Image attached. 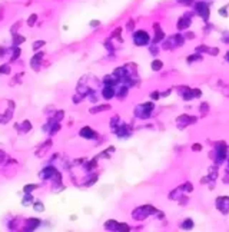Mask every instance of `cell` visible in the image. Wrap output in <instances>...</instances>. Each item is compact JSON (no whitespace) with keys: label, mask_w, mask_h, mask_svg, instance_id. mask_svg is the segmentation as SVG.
I'll return each instance as SVG.
<instances>
[{"label":"cell","mask_w":229,"mask_h":232,"mask_svg":"<svg viewBox=\"0 0 229 232\" xmlns=\"http://www.w3.org/2000/svg\"><path fill=\"white\" fill-rule=\"evenodd\" d=\"M153 212H156V209H155L153 206H151V205H143V206H140V208H136V209L133 211L132 216H133V219L139 221V219L148 218L149 215H152Z\"/></svg>","instance_id":"cell-1"},{"label":"cell","mask_w":229,"mask_h":232,"mask_svg":"<svg viewBox=\"0 0 229 232\" xmlns=\"http://www.w3.org/2000/svg\"><path fill=\"white\" fill-rule=\"evenodd\" d=\"M149 40H151V38L146 33V30H138L133 33V42L136 46H146L149 43Z\"/></svg>","instance_id":"cell-2"},{"label":"cell","mask_w":229,"mask_h":232,"mask_svg":"<svg viewBox=\"0 0 229 232\" xmlns=\"http://www.w3.org/2000/svg\"><path fill=\"white\" fill-rule=\"evenodd\" d=\"M152 109H153V103L152 102H148V103H143V105L138 106L135 112H136V116H139V117H142V119H146V117L151 116Z\"/></svg>","instance_id":"cell-3"},{"label":"cell","mask_w":229,"mask_h":232,"mask_svg":"<svg viewBox=\"0 0 229 232\" xmlns=\"http://www.w3.org/2000/svg\"><path fill=\"white\" fill-rule=\"evenodd\" d=\"M195 12H196L203 20H208V19H209L211 10H209V6H208L206 1H198V3L195 4Z\"/></svg>","instance_id":"cell-4"},{"label":"cell","mask_w":229,"mask_h":232,"mask_svg":"<svg viewBox=\"0 0 229 232\" xmlns=\"http://www.w3.org/2000/svg\"><path fill=\"white\" fill-rule=\"evenodd\" d=\"M198 120V117H195V116H188V115H181L178 119H176V123H178V128H185V126H188V125H192V123H195Z\"/></svg>","instance_id":"cell-5"},{"label":"cell","mask_w":229,"mask_h":232,"mask_svg":"<svg viewBox=\"0 0 229 232\" xmlns=\"http://www.w3.org/2000/svg\"><path fill=\"white\" fill-rule=\"evenodd\" d=\"M215 154H216V163H222L225 160V156H226V145L222 142V143H218L216 148H215Z\"/></svg>","instance_id":"cell-6"},{"label":"cell","mask_w":229,"mask_h":232,"mask_svg":"<svg viewBox=\"0 0 229 232\" xmlns=\"http://www.w3.org/2000/svg\"><path fill=\"white\" fill-rule=\"evenodd\" d=\"M216 208L222 212V214H228L229 212V198L228 196H221L216 199Z\"/></svg>","instance_id":"cell-7"},{"label":"cell","mask_w":229,"mask_h":232,"mask_svg":"<svg viewBox=\"0 0 229 232\" xmlns=\"http://www.w3.org/2000/svg\"><path fill=\"white\" fill-rule=\"evenodd\" d=\"M80 136L86 138V139H93V138H96V132H93L89 126H85L80 129Z\"/></svg>","instance_id":"cell-8"},{"label":"cell","mask_w":229,"mask_h":232,"mask_svg":"<svg viewBox=\"0 0 229 232\" xmlns=\"http://www.w3.org/2000/svg\"><path fill=\"white\" fill-rule=\"evenodd\" d=\"M196 52H205V53H209V55H212V56H216V55L219 53L218 47H206V46H199V47H196Z\"/></svg>","instance_id":"cell-9"},{"label":"cell","mask_w":229,"mask_h":232,"mask_svg":"<svg viewBox=\"0 0 229 232\" xmlns=\"http://www.w3.org/2000/svg\"><path fill=\"white\" fill-rule=\"evenodd\" d=\"M114 96V89L113 86H110V85H108L105 89H103V98L105 99H112Z\"/></svg>","instance_id":"cell-10"},{"label":"cell","mask_w":229,"mask_h":232,"mask_svg":"<svg viewBox=\"0 0 229 232\" xmlns=\"http://www.w3.org/2000/svg\"><path fill=\"white\" fill-rule=\"evenodd\" d=\"M155 29H156V36H155V39H153L152 44H157V42H160V40H163V38H165V33L159 29V26L157 25H155Z\"/></svg>","instance_id":"cell-11"},{"label":"cell","mask_w":229,"mask_h":232,"mask_svg":"<svg viewBox=\"0 0 229 232\" xmlns=\"http://www.w3.org/2000/svg\"><path fill=\"white\" fill-rule=\"evenodd\" d=\"M39 225H40V221H39V219H35V218H32V219H27V222H26V227H27V229H36Z\"/></svg>","instance_id":"cell-12"},{"label":"cell","mask_w":229,"mask_h":232,"mask_svg":"<svg viewBox=\"0 0 229 232\" xmlns=\"http://www.w3.org/2000/svg\"><path fill=\"white\" fill-rule=\"evenodd\" d=\"M189 25H191V20H189V19L185 20V17H182V19H179V22H178V29H179V30H183V29H186Z\"/></svg>","instance_id":"cell-13"},{"label":"cell","mask_w":229,"mask_h":232,"mask_svg":"<svg viewBox=\"0 0 229 232\" xmlns=\"http://www.w3.org/2000/svg\"><path fill=\"white\" fill-rule=\"evenodd\" d=\"M109 109H110V105H100V106L92 108V109H90V113H99V112H103V111H109Z\"/></svg>","instance_id":"cell-14"},{"label":"cell","mask_w":229,"mask_h":232,"mask_svg":"<svg viewBox=\"0 0 229 232\" xmlns=\"http://www.w3.org/2000/svg\"><path fill=\"white\" fill-rule=\"evenodd\" d=\"M117 227H119V224H117L116 221H112V219L105 224V228L109 229V231H117Z\"/></svg>","instance_id":"cell-15"},{"label":"cell","mask_w":229,"mask_h":232,"mask_svg":"<svg viewBox=\"0 0 229 232\" xmlns=\"http://www.w3.org/2000/svg\"><path fill=\"white\" fill-rule=\"evenodd\" d=\"M162 66H163V62H162V60H157V59H156V60L152 62V70H156V72H157V70L162 69Z\"/></svg>","instance_id":"cell-16"},{"label":"cell","mask_w":229,"mask_h":232,"mask_svg":"<svg viewBox=\"0 0 229 232\" xmlns=\"http://www.w3.org/2000/svg\"><path fill=\"white\" fill-rule=\"evenodd\" d=\"M192 227H193V222H192L191 219H186V221L182 224V229H192Z\"/></svg>","instance_id":"cell-17"},{"label":"cell","mask_w":229,"mask_h":232,"mask_svg":"<svg viewBox=\"0 0 229 232\" xmlns=\"http://www.w3.org/2000/svg\"><path fill=\"white\" fill-rule=\"evenodd\" d=\"M36 20H37V14H30V17H29V22H27V25L32 27L35 23H36Z\"/></svg>","instance_id":"cell-18"},{"label":"cell","mask_w":229,"mask_h":232,"mask_svg":"<svg viewBox=\"0 0 229 232\" xmlns=\"http://www.w3.org/2000/svg\"><path fill=\"white\" fill-rule=\"evenodd\" d=\"M200 112H202V115H206V113L209 112V105L203 102V103L200 105Z\"/></svg>","instance_id":"cell-19"},{"label":"cell","mask_w":229,"mask_h":232,"mask_svg":"<svg viewBox=\"0 0 229 232\" xmlns=\"http://www.w3.org/2000/svg\"><path fill=\"white\" fill-rule=\"evenodd\" d=\"M182 189H183L185 192H192V191H193V186H192V184L186 182V184H183V185H182Z\"/></svg>","instance_id":"cell-20"},{"label":"cell","mask_w":229,"mask_h":232,"mask_svg":"<svg viewBox=\"0 0 229 232\" xmlns=\"http://www.w3.org/2000/svg\"><path fill=\"white\" fill-rule=\"evenodd\" d=\"M36 188H37V185H33V184H32V185H26V186L23 188V191H25L26 193H29L30 191H35Z\"/></svg>","instance_id":"cell-21"},{"label":"cell","mask_w":229,"mask_h":232,"mask_svg":"<svg viewBox=\"0 0 229 232\" xmlns=\"http://www.w3.org/2000/svg\"><path fill=\"white\" fill-rule=\"evenodd\" d=\"M26 39H25V36H19V35H14V43L16 44H20V43H23Z\"/></svg>","instance_id":"cell-22"},{"label":"cell","mask_w":229,"mask_h":232,"mask_svg":"<svg viewBox=\"0 0 229 232\" xmlns=\"http://www.w3.org/2000/svg\"><path fill=\"white\" fill-rule=\"evenodd\" d=\"M133 27H135V22H133V20H129L127 25H126V30H127V32H132Z\"/></svg>","instance_id":"cell-23"},{"label":"cell","mask_w":229,"mask_h":232,"mask_svg":"<svg viewBox=\"0 0 229 232\" xmlns=\"http://www.w3.org/2000/svg\"><path fill=\"white\" fill-rule=\"evenodd\" d=\"M0 73H10V68H9V65H3L1 68H0Z\"/></svg>","instance_id":"cell-24"},{"label":"cell","mask_w":229,"mask_h":232,"mask_svg":"<svg viewBox=\"0 0 229 232\" xmlns=\"http://www.w3.org/2000/svg\"><path fill=\"white\" fill-rule=\"evenodd\" d=\"M30 129H32L30 122H29V120H25V122H23V130H25V132H27V130H30Z\"/></svg>","instance_id":"cell-25"},{"label":"cell","mask_w":229,"mask_h":232,"mask_svg":"<svg viewBox=\"0 0 229 232\" xmlns=\"http://www.w3.org/2000/svg\"><path fill=\"white\" fill-rule=\"evenodd\" d=\"M33 208H35V211H39V212H42V211L44 209V206H43V203H42V202H36Z\"/></svg>","instance_id":"cell-26"},{"label":"cell","mask_w":229,"mask_h":232,"mask_svg":"<svg viewBox=\"0 0 229 232\" xmlns=\"http://www.w3.org/2000/svg\"><path fill=\"white\" fill-rule=\"evenodd\" d=\"M44 43H46L44 40H37V42H36V43L33 44V49L36 50V49H39V47H42V46H44Z\"/></svg>","instance_id":"cell-27"},{"label":"cell","mask_w":229,"mask_h":232,"mask_svg":"<svg viewBox=\"0 0 229 232\" xmlns=\"http://www.w3.org/2000/svg\"><path fill=\"white\" fill-rule=\"evenodd\" d=\"M120 33H122V29H120V27L114 29L113 33H112V38H120Z\"/></svg>","instance_id":"cell-28"},{"label":"cell","mask_w":229,"mask_h":232,"mask_svg":"<svg viewBox=\"0 0 229 232\" xmlns=\"http://www.w3.org/2000/svg\"><path fill=\"white\" fill-rule=\"evenodd\" d=\"M20 25H22V22H17V23H16V25H14V26H13V27H12L10 30H12V32H13V33L16 35V30H17V29L20 27Z\"/></svg>","instance_id":"cell-29"},{"label":"cell","mask_w":229,"mask_h":232,"mask_svg":"<svg viewBox=\"0 0 229 232\" xmlns=\"http://www.w3.org/2000/svg\"><path fill=\"white\" fill-rule=\"evenodd\" d=\"M196 59H198V60H200V59H202V56H199V55H195V56H192V57H189V59H188V62L191 63V62L196 60Z\"/></svg>","instance_id":"cell-30"},{"label":"cell","mask_w":229,"mask_h":232,"mask_svg":"<svg viewBox=\"0 0 229 232\" xmlns=\"http://www.w3.org/2000/svg\"><path fill=\"white\" fill-rule=\"evenodd\" d=\"M192 149H193V151H200V149H202V145H200V143H195Z\"/></svg>","instance_id":"cell-31"},{"label":"cell","mask_w":229,"mask_h":232,"mask_svg":"<svg viewBox=\"0 0 229 232\" xmlns=\"http://www.w3.org/2000/svg\"><path fill=\"white\" fill-rule=\"evenodd\" d=\"M219 14H222V16H228V13H226V10H225V7H222V9H219Z\"/></svg>","instance_id":"cell-32"},{"label":"cell","mask_w":229,"mask_h":232,"mask_svg":"<svg viewBox=\"0 0 229 232\" xmlns=\"http://www.w3.org/2000/svg\"><path fill=\"white\" fill-rule=\"evenodd\" d=\"M29 202H32V196H26V199L23 201V205H29Z\"/></svg>","instance_id":"cell-33"},{"label":"cell","mask_w":229,"mask_h":232,"mask_svg":"<svg viewBox=\"0 0 229 232\" xmlns=\"http://www.w3.org/2000/svg\"><path fill=\"white\" fill-rule=\"evenodd\" d=\"M62 117H63V111H59V113H57V115H56V120H57V122H59V120H60V119H62Z\"/></svg>","instance_id":"cell-34"},{"label":"cell","mask_w":229,"mask_h":232,"mask_svg":"<svg viewBox=\"0 0 229 232\" xmlns=\"http://www.w3.org/2000/svg\"><path fill=\"white\" fill-rule=\"evenodd\" d=\"M151 98H152V99H155V100H156V99H157V98H159V93H157V92H153L152 95H151Z\"/></svg>","instance_id":"cell-35"},{"label":"cell","mask_w":229,"mask_h":232,"mask_svg":"<svg viewBox=\"0 0 229 232\" xmlns=\"http://www.w3.org/2000/svg\"><path fill=\"white\" fill-rule=\"evenodd\" d=\"M100 25V22L99 20H93V22H90V26H99Z\"/></svg>","instance_id":"cell-36"},{"label":"cell","mask_w":229,"mask_h":232,"mask_svg":"<svg viewBox=\"0 0 229 232\" xmlns=\"http://www.w3.org/2000/svg\"><path fill=\"white\" fill-rule=\"evenodd\" d=\"M19 55H20V50H19V49H14V57H13V59L19 57Z\"/></svg>","instance_id":"cell-37"},{"label":"cell","mask_w":229,"mask_h":232,"mask_svg":"<svg viewBox=\"0 0 229 232\" xmlns=\"http://www.w3.org/2000/svg\"><path fill=\"white\" fill-rule=\"evenodd\" d=\"M181 3H183V4H191L192 3V0H179Z\"/></svg>","instance_id":"cell-38"},{"label":"cell","mask_w":229,"mask_h":232,"mask_svg":"<svg viewBox=\"0 0 229 232\" xmlns=\"http://www.w3.org/2000/svg\"><path fill=\"white\" fill-rule=\"evenodd\" d=\"M3 53H4V49H3V47H0V56H4Z\"/></svg>","instance_id":"cell-39"},{"label":"cell","mask_w":229,"mask_h":232,"mask_svg":"<svg viewBox=\"0 0 229 232\" xmlns=\"http://www.w3.org/2000/svg\"><path fill=\"white\" fill-rule=\"evenodd\" d=\"M3 158H4V154H3V152H0V160H3Z\"/></svg>","instance_id":"cell-40"},{"label":"cell","mask_w":229,"mask_h":232,"mask_svg":"<svg viewBox=\"0 0 229 232\" xmlns=\"http://www.w3.org/2000/svg\"><path fill=\"white\" fill-rule=\"evenodd\" d=\"M1 17H3V9H0V20H1Z\"/></svg>","instance_id":"cell-41"},{"label":"cell","mask_w":229,"mask_h":232,"mask_svg":"<svg viewBox=\"0 0 229 232\" xmlns=\"http://www.w3.org/2000/svg\"><path fill=\"white\" fill-rule=\"evenodd\" d=\"M226 60H228V62H229V52H228V53H226Z\"/></svg>","instance_id":"cell-42"}]
</instances>
